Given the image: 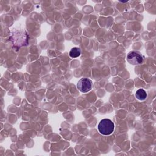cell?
Masks as SVG:
<instances>
[{"label":"cell","mask_w":156,"mask_h":156,"mask_svg":"<svg viewBox=\"0 0 156 156\" xmlns=\"http://www.w3.org/2000/svg\"><path fill=\"white\" fill-rule=\"evenodd\" d=\"M98 130L100 133L103 135H109L112 134L115 129L113 122L110 119H102L99 123L98 126Z\"/></svg>","instance_id":"obj_1"},{"label":"cell","mask_w":156,"mask_h":156,"mask_svg":"<svg viewBox=\"0 0 156 156\" xmlns=\"http://www.w3.org/2000/svg\"><path fill=\"white\" fill-rule=\"evenodd\" d=\"M92 85L93 83L91 80L88 78H82L78 81L77 83V88L82 93H87L91 90Z\"/></svg>","instance_id":"obj_2"},{"label":"cell","mask_w":156,"mask_h":156,"mask_svg":"<svg viewBox=\"0 0 156 156\" xmlns=\"http://www.w3.org/2000/svg\"><path fill=\"white\" fill-rule=\"evenodd\" d=\"M127 62L133 65H139L143 62V57L138 53L132 51L127 55Z\"/></svg>","instance_id":"obj_3"},{"label":"cell","mask_w":156,"mask_h":156,"mask_svg":"<svg viewBox=\"0 0 156 156\" xmlns=\"http://www.w3.org/2000/svg\"><path fill=\"white\" fill-rule=\"evenodd\" d=\"M135 96L138 99H139L140 101H143V100L146 99V98L147 96V93L146 92V91L140 88V89H138L136 91Z\"/></svg>","instance_id":"obj_4"},{"label":"cell","mask_w":156,"mask_h":156,"mask_svg":"<svg viewBox=\"0 0 156 156\" xmlns=\"http://www.w3.org/2000/svg\"><path fill=\"white\" fill-rule=\"evenodd\" d=\"M80 54L81 51L79 48H73L69 52V56L72 58H76L80 56Z\"/></svg>","instance_id":"obj_5"}]
</instances>
